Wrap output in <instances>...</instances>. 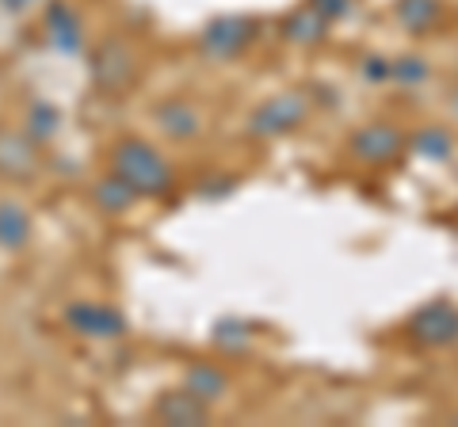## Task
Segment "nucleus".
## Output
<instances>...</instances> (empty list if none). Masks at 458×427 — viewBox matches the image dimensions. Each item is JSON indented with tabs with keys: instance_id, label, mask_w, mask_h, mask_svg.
I'll return each instance as SVG.
<instances>
[{
	"instance_id": "nucleus-1",
	"label": "nucleus",
	"mask_w": 458,
	"mask_h": 427,
	"mask_svg": "<svg viewBox=\"0 0 458 427\" xmlns=\"http://www.w3.org/2000/svg\"><path fill=\"white\" fill-rule=\"evenodd\" d=\"M107 168L119 176L126 188H131L138 198H165L172 191V164L157 153L149 141H138V138H119L107 153Z\"/></svg>"
},
{
	"instance_id": "nucleus-2",
	"label": "nucleus",
	"mask_w": 458,
	"mask_h": 427,
	"mask_svg": "<svg viewBox=\"0 0 458 427\" xmlns=\"http://www.w3.org/2000/svg\"><path fill=\"white\" fill-rule=\"evenodd\" d=\"M256 31H260V27L249 16H214L203 31H199V50H203L210 62H233L241 50H249Z\"/></svg>"
},
{
	"instance_id": "nucleus-3",
	"label": "nucleus",
	"mask_w": 458,
	"mask_h": 427,
	"mask_svg": "<svg viewBox=\"0 0 458 427\" xmlns=\"http://www.w3.org/2000/svg\"><path fill=\"white\" fill-rule=\"evenodd\" d=\"M306 115H310V104H306L302 92H279V96L264 99V104L252 111L249 130L256 138H283V134L298 130Z\"/></svg>"
},
{
	"instance_id": "nucleus-4",
	"label": "nucleus",
	"mask_w": 458,
	"mask_h": 427,
	"mask_svg": "<svg viewBox=\"0 0 458 427\" xmlns=\"http://www.w3.org/2000/svg\"><path fill=\"white\" fill-rule=\"evenodd\" d=\"M92 84L99 92H123L126 84L134 80V69H138V58H134V46L126 38H107L104 46L92 54Z\"/></svg>"
},
{
	"instance_id": "nucleus-5",
	"label": "nucleus",
	"mask_w": 458,
	"mask_h": 427,
	"mask_svg": "<svg viewBox=\"0 0 458 427\" xmlns=\"http://www.w3.org/2000/svg\"><path fill=\"white\" fill-rule=\"evenodd\" d=\"M409 336L420 347H451L458 344V306L454 302H428L417 309V317L409 321Z\"/></svg>"
},
{
	"instance_id": "nucleus-6",
	"label": "nucleus",
	"mask_w": 458,
	"mask_h": 427,
	"mask_svg": "<svg viewBox=\"0 0 458 427\" xmlns=\"http://www.w3.org/2000/svg\"><path fill=\"white\" fill-rule=\"evenodd\" d=\"M65 324L69 332H77L84 339H119L126 332V317L104 302H73L65 309Z\"/></svg>"
},
{
	"instance_id": "nucleus-7",
	"label": "nucleus",
	"mask_w": 458,
	"mask_h": 427,
	"mask_svg": "<svg viewBox=\"0 0 458 427\" xmlns=\"http://www.w3.org/2000/svg\"><path fill=\"white\" fill-rule=\"evenodd\" d=\"M348 149L355 161H363V164H390L401 156V149H405V138H401V130L390 122H370L352 134Z\"/></svg>"
},
{
	"instance_id": "nucleus-8",
	"label": "nucleus",
	"mask_w": 458,
	"mask_h": 427,
	"mask_svg": "<svg viewBox=\"0 0 458 427\" xmlns=\"http://www.w3.org/2000/svg\"><path fill=\"white\" fill-rule=\"evenodd\" d=\"M35 172H38V141L31 134L0 130V176L31 180Z\"/></svg>"
},
{
	"instance_id": "nucleus-9",
	"label": "nucleus",
	"mask_w": 458,
	"mask_h": 427,
	"mask_svg": "<svg viewBox=\"0 0 458 427\" xmlns=\"http://www.w3.org/2000/svg\"><path fill=\"white\" fill-rule=\"evenodd\" d=\"M153 416L161 423L172 427H195V423H207L210 420V405L199 401V397L183 386V389H168L161 393V401L153 405Z\"/></svg>"
},
{
	"instance_id": "nucleus-10",
	"label": "nucleus",
	"mask_w": 458,
	"mask_h": 427,
	"mask_svg": "<svg viewBox=\"0 0 458 427\" xmlns=\"http://www.w3.org/2000/svg\"><path fill=\"white\" fill-rule=\"evenodd\" d=\"M153 119L172 141H191V138H199V130H203V111H199L191 99H180V96L157 104Z\"/></svg>"
},
{
	"instance_id": "nucleus-11",
	"label": "nucleus",
	"mask_w": 458,
	"mask_h": 427,
	"mask_svg": "<svg viewBox=\"0 0 458 427\" xmlns=\"http://www.w3.org/2000/svg\"><path fill=\"white\" fill-rule=\"evenodd\" d=\"M47 42L54 50H62V54H77L81 50L84 27H81L77 8H69L65 0H54V4L47 8Z\"/></svg>"
},
{
	"instance_id": "nucleus-12",
	"label": "nucleus",
	"mask_w": 458,
	"mask_h": 427,
	"mask_svg": "<svg viewBox=\"0 0 458 427\" xmlns=\"http://www.w3.org/2000/svg\"><path fill=\"white\" fill-rule=\"evenodd\" d=\"M283 35H286V42H294V46H318L328 35V20L313 4H302L283 20Z\"/></svg>"
},
{
	"instance_id": "nucleus-13",
	"label": "nucleus",
	"mask_w": 458,
	"mask_h": 427,
	"mask_svg": "<svg viewBox=\"0 0 458 427\" xmlns=\"http://www.w3.org/2000/svg\"><path fill=\"white\" fill-rule=\"evenodd\" d=\"M31 214H27L20 203H12V198H4L0 203V248H8V252H16L23 248L27 240H31Z\"/></svg>"
},
{
	"instance_id": "nucleus-14",
	"label": "nucleus",
	"mask_w": 458,
	"mask_h": 427,
	"mask_svg": "<svg viewBox=\"0 0 458 427\" xmlns=\"http://www.w3.org/2000/svg\"><path fill=\"white\" fill-rule=\"evenodd\" d=\"M394 16H397V23L405 27V31L428 35V31H432V27L439 23L443 4H439V0H397V4H394Z\"/></svg>"
},
{
	"instance_id": "nucleus-15",
	"label": "nucleus",
	"mask_w": 458,
	"mask_h": 427,
	"mask_svg": "<svg viewBox=\"0 0 458 427\" xmlns=\"http://www.w3.org/2000/svg\"><path fill=\"white\" fill-rule=\"evenodd\" d=\"M92 203H96V210H104V214H126V210L138 203V195L126 188V183L114 176V172H107V176L92 188Z\"/></svg>"
},
{
	"instance_id": "nucleus-16",
	"label": "nucleus",
	"mask_w": 458,
	"mask_h": 427,
	"mask_svg": "<svg viewBox=\"0 0 458 427\" xmlns=\"http://www.w3.org/2000/svg\"><path fill=\"white\" fill-rule=\"evenodd\" d=\"M183 386H188L199 401H207V405H214V401H222L225 397V374L218 366H207V363H199V366H188V374H183Z\"/></svg>"
},
{
	"instance_id": "nucleus-17",
	"label": "nucleus",
	"mask_w": 458,
	"mask_h": 427,
	"mask_svg": "<svg viewBox=\"0 0 458 427\" xmlns=\"http://www.w3.org/2000/svg\"><path fill=\"white\" fill-rule=\"evenodd\" d=\"M390 80L401 84V88H420L428 80V62L420 54H401V58H390Z\"/></svg>"
},
{
	"instance_id": "nucleus-18",
	"label": "nucleus",
	"mask_w": 458,
	"mask_h": 427,
	"mask_svg": "<svg viewBox=\"0 0 458 427\" xmlns=\"http://www.w3.org/2000/svg\"><path fill=\"white\" fill-rule=\"evenodd\" d=\"M57 126H62V115H57L54 104H35L27 111V134H31L38 146H47V141L57 134Z\"/></svg>"
},
{
	"instance_id": "nucleus-19",
	"label": "nucleus",
	"mask_w": 458,
	"mask_h": 427,
	"mask_svg": "<svg viewBox=\"0 0 458 427\" xmlns=\"http://www.w3.org/2000/svg\"><path fill=\"white\" fill-rule=\"evenodd\" d=\"M412 149L428 161H447L451 156V134L443 130V126H424V130L412 138Z\"/></svg>"
},
{
	"instance_id": "nucleus-20",
	"label": "nucleus",
	"mask_w": 458,
	"mask_h": 427,
	"mask_svg": "<svg viewBox=\"0 0 458 427\" xmlns=\"http://www.w3.org/2000/svg\"><path fill=\"white\" fill-rule=\"evenodd\" d=\"M214 344L241 351V347L252 344V332H249V324H241V321H218L214 324Z\"/></svg>"
},
{
	"instance_id": "nucleus-21",
	"label": "nucleus",
	"mask_w": 458,
	"mask_h": 427,
	"mask_svg": "<svg viewBox=\"0 0 458 427\" xmlns=\"http://www.w3.org/2000/svg\"><path fill=\"white\" fill-rule=\"evenodd\" d=\"M363 77H367L370 84L390 80V62H386L382 54H367V58H363Z\"/></svg>"
},
{
	"instance_id": "nucleus-22",
	"label": "nucleus",
	"mask_w": 458,
	"mask_h": 427,
	"mask_svg": "<svg viewBox=\"0 0 458 427\" xmlns=\"http://www.w3.org/2000/svg\"><path fill=\"white\" fill-rule=\"evenodd\" d=\"M306 4L318 8L328 23H333V20H344V16L352 12V0H306Z\"/></svg>"
},
{
	"instance_id": "nucleus-23",
	"label": "nucleus",
	"mask_w": 458,
	"mask_h": 427,
	"mask_svg": "<svg viewBox=\"0 0 458 427\" xmlns=\"http://www.w3.org/2000/svg\"><path fill=\"white\" fill-rule=\"evenodd\" d=\"M31 4H35V0H0V8H4V12H27Z\"/></svg>"
},
{
	"instance_id": "nucleus-24",
	"label": "nucleus",
	"mask_w": 458,
	"mask_h": 427,
	"mask_svg": "<svg viewBox=\"0 0 458 427\" xmlns=\"http://www.w3.org/2000/svg\"><path fill=\"white\" fill-rule=\"evenodd\" d=\"M454 115H458V99H454Z\"/></svg>"
}]
</instances>
